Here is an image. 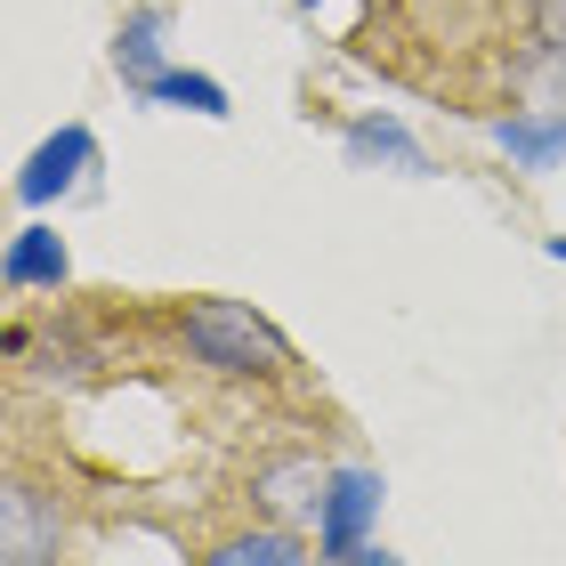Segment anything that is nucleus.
<instances>
[{
    "label": "nucleus",
    "mask_w": 566,
    "mask_h": 566,
    "mask_svg": "<svg viewBox=\"0 0 566 566\" xmlns=\"http://www.w3.org/2000/svg\"><path fill=\"white\" fill-rule=\"evenodd\" d=\"M178 340H187L195 365H211L227 380H283L300 365L292 340H283L251 300H187L178 307Z\"/></svg>",
    "instance_id": "f257e3e1"
},
{
    "label": "nucleus",
    "mask_w": 566,
    "mask_h": 566,
    "mask_svg": "<svg viewBox=\"0 0 566 566\" xmlns=\"http://www.w3.org/2000/svg\"><path fill=\"white\" fill-rule=\"evenodd\" d=\"M373 518H380V478L373 470H332L324 510H316V558L324 566H356L373 551Z\"/></svg>",
    "instance_id": "f03ea898"
},
{
    "label": "nucleus",
    "mask_w": 566,
    "mask_h": 566,
    "mask_svg": "<svg viewBox=\"0 0 566 566\" xmlns=\"http://www.w3.org/2000/svg\"><path fill=\"white\" fill-rule=\"evenodd\" d=\"M90 163H97V138L82 130V122H65V130H57V138H41V146H33V163L17 170V202H57Z\"/></svg>",
    "instance_id": "7ed1b4c3"
},
{
    "label": "nucleus",
    "mask_w": 566,
    "mask_h": 566,
    "mask_svg": "<svg viewBox=\"0 0 566 566\" xmlns=\"http://www.w3.org/2000/svg\"><path fill=\"white\" fill-rule=\"evenodd\" d=\"M57 502H41L33 485H9V502H0V551H9V566H49L57 558Z\"/></svg>",
    "instance_id": "20e7f679"
},
{
    "label": "nucleus",
    "mask_w": 566,
    "mask_h": 566,
    "mask_svg": "<svg viewBox=\"0 0 566 566\" xmlns=\"http://www.w3.org/2000/svg\"><path fill=\"white\" fill-rule=\"evenodd\" d=\"M324 485H332V470H316L307 453H283V461H268V470H251V502H260L268 518H316Z\"/></svg>",
    "instance_id": "39448f33"
},
{
    "label": "nucleus",
    "mask_w": 566,
    "mask_h": 566,
    "mask_svg": "<svg viewBox=\"0 0 566 566\" xmlns=\"http://www.w3.org/2000/svg\"><path fill=\"white\" fill-rule=\"evenodd\" d=\"M65 275H73V260L57 243V227H17V235H9V260H0V283H9V292H33V283L57 292Z\"/></svg>",
    "instance_id": "423d86ee"
},
{
    "label": "nucleus",
    "mask_w": 566,
    "mask_h": 566,
    "mask_svg": "<svg viewBox=\"0 0 566 566\" xmlns=\"http://www.w3.org/2000/svg\"><path fill=\"white\" fill-rule=\"evenodd\" d=\"M202 566H307V551L292 526H243V534H219Z\"/></svg>",
    "instance_id": "0eeeda50"
},
{
    "label": "nucleus",
    "mask_w": 566,
    "mask_h": 566,
    "mask_svg": "<svg viewBox=\"0 0 566 566\" xmlns=\"http://www.w3.org/2000/svg\"><path fill=\"white\" fill-rule=\"evenodd\" d=\"M348 154L356 163H397V170H429V154L413 146V130L389 114H365V122H348Z\"/></svg>",
    "instance_id": "6e6552de"
},
{
    "label": "nucleus",
    "mask_w": 566,
    "mask_h": 566,
    "mask_svg": "<svg viewBox=\"0 0 566 566\" xmlns=\"http://www.w3.org/2000/svg\"><path fill=\"white\" fill-rule=\"evenodd\" d=\"M114 65H122V82L146 97V82L163 73V9H138V17L114 33Z\"/></svg>",
    "instance_id": "1a4fd4ad"
},
{
    "label": "nucleus",
    "mask_w": 566,
    "mask_h": 566,
    "mask_svg": "<svg viewBox=\"0 0 566 566\" xmlns=\"http://www.w3.org/2000/svg\"><path fill=\"white\" fill-rule=\"evenodd\" d=\"M502 146H510V163H518V170H551L558 154H566V106L543 114V122H534V114H510V122H502Z\"/></svg>",
    "instance_id": "9d476101"
},
{
    "label": "nucleus",
    "mask_w": 566,
    "mask_h": 566,
    "mask_svg": "<svg viewBox=\"0 0 566 566\" xmlns=\"http://www.w3.org/2000/svg\"><path fill=\"white\" fill-rule=\"evenodd\" d=\"M146 97H163V106H178V114H202V122H227V114H235L211 73H187V65H163V73L146 82Z\"/></svg>",
    "instance_id": "9b49d317"
},
{
    "label": "nucleus",
    "mask_w": 566,
    "mask_h": 566,
    "mask_svg": "<svg viewBox=\"0 0 566 566\" xmlns=\"http://www.w3.org/2000/svg\"><path fill=\"white\" fill-rule=\"evenodd\" d=\"M534 41H543L551 57H566V0H534Z\"/></svg>",
    "instance_id": "f8f14e48"
},
{
    "label": "nucleus",
    "mask_w": 566,
    "mask_h": 566,
    "mask_svg": "<svg viewBox=\"0 0 566 566\" xmlns=\"http://www.w3.org/2000/svg\"><path fill=\"white\" fill-rule=\"evenodd\" d=\"M356 566H405V558H389V551H365V558H356Z\"/></svg>",
    "instance_id": "ddd939ff"
},
{
    "label": "nucleus",
    "mask_w": 566,
    "mask_h": 566,
    "mask_svg": "<svg viewBox=\"0 0 566 566\" xmlns=\"http://www.w3.org/2000/svg\"><path fill=\"white\" fill-rule=\"evenodd\" d=\"M551 260H566V235H551Z\"/></svg>",
    "instance_id": "4468645a"
},
{
    "label": "nucleus",
    "mask_w": 566,
    "mask_h": 566,
    "mask_svg": "<svg viewBox=\"0 0 566 566\" xmlns=\"http://www.w3.org/2000/svg\"><path fill=\"white\" fill-rule=\"evenodd\" d=\"M300 9H316V0H300Z\"/></svg>",
    "instance_id": "2eb2a0df"
}]
</instances>
